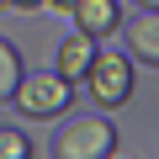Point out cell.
<instances>
[{
	"mask_svg": "<svg viewBox=\"0 0 159 159\" xmlns=\"http://www.w3.org/2000/svg\"><path fill=\"white\" fill-rule=\"evenodd\" d=\"M27 154H32V143L21 127H0V159H27Z\"/></svg>",
	"mask_w": 159,
	"mask_h": 159,
	"instance_id": "ba28073f",
	"label": "cell"
},
{
	"mask_svg": "<svg viewBox=\"0 0 159 159\" xmlns=\"http://www.w3.org/2000/svg\"><path fill=\"white\" fill-rule=\"evenodd\" d=\"M74 0H43V11H69Z\"/></svg>",
	"mask_w": 159,
	"mask_h": 159,
	"instance_id": "30bf717a",
	"label": "cell"
},
{
	"mask_svg": "<svg viewBox=\"0 0 159 159\" xmlns=\"http://www.w3.org/2000/svg\"><path fill=\"white\" fill-rule=\"evenodd\" d=\"M80 85L90 90V101H96V106H106V117H111V111H122V106L133 101V85H138L133 58H127V53H117V48H96V58H90V69H85V80H80Z\"/></svg>",
	"mask_w": 159,
	"mask_h": 159,
	"instance_id": "6da1fadb",
	"label": "cell"
},
{
	"mask_svg": "<svg viewBox=\"0 0 159 159\" xmlns=\"http://www.w3.org/2000/svg\"><path fill=\"white\" fill-rule=\"evenodd\" d=\"M69 101H74V85H69V80H58L53 69L21 74V85H16V96H11V106H16L21 117H32V122H53Z\"/></svg>",
	"mask_w": 159,
	"mask_h": 159,
	"instance_id": "3957f363",
	"label": "cell"
},
{
	"mask_svg": "<svg viewBox=\"0 0 159 159\" xmlns=\"http://www.w3.org/2000/svg\"><path fill=\"white\" fill-rule=\"evenodd\" d=\"M138 6H143V11H154V6H159V0H138Z\"/></svg>",
	"mask_w": 159,
	"mask_h": 159,
	"instance_id": "8fae6325",
	"label": "cell"
},
{
	"mask_svg": "<svg viewBox=\"0 0 159 159\" xmlns=\"http://www.w3.org/2000/svg\"><path fill=\"white\" fill-rule=\"evenodd\" d=\"M69 21H74V32L106 43L122 27V6H117V0H74V6H69Z\"/></svg>",
	"mask_w": 159,
	"mask_h": 159,
	"instance_id": "277c9868",
	"label": "cell"
},
{
	"mask_svg": "<svg viewBox=\"0 0 159 159\" xmlns=\"http://www.w3.org/2000/svg\"><path fill=\"white\" fill-rule=\"evenodd\" d=\"M21 74H27V69H21V53H16V48H11L6 37H0V106H6V101L16 96Z\"/></svg>",
	"mask_w": 159,
	"mask_h": 159,
	"instance_id": "52a82bcc",
	"label": "cell"
},
{
	"mask_svg": "<svg viewBox=\"0 0 159 159\" xmlns=\"http://www.w3.org/2000/svg\"><path fill=\"white\" fill-rule=\"evenodd\" d=\"M96 48H101L96 37L69 32V37L58 43V53H53V64H58L53 74H58V80H69V85H80V80H85V69H90V58H96Z\"/></svg>",
	"mask_w": 159,
	"mask_h": 159,
	"instance_id": "8992f818",
	"label": "cell"
},
{
	"mask_svg": "<svg viewBox=\"0 0 159 159\" xmlns=\"http://www.w3.org/2000/svg\"><path fill=\"white\" fill-rule=\"evenodd\" d=\"M11 11H43V0H11Z\"/></svg>",
	"mask_w": 159,
	"mask_h": 159,
	"instance_id": "9c48e42d",
	"label": "cell"
},
{
	"mask_svg": "<svg viewBox=\"0 0 159 159\" xmlns=\"http://www.w3.org/2000/svg\"><path fill=\"white\" fill-rule=\"evenodd\" d=\"M0 11H11V0H0Z\"/></svg>",
	"mask_w": 159,
	"mask_h": 159,
	"instance_id": "7c38bea8",
	"label": "cell"
},
{
	"mask_svg": "<svg viewBox=\"0 0 159 159\" xmlns=\"http://www.w3.org/2000/svg\"><path fill=\"white\" fill-rule=\"evenodd\" d=\"M122 32H127V58H133V64L159 69V6H154V11H143V6H138V16H133V21H122Z\"/></svg>",
	"mask_w": 159,
	"mask_h": 159,
	"instance_id": "5b68a950",
	"label": "cell"
},
{
	"mask_svg": "<svg viewBox=\"0 0 159 159\" xmlns=\"http://www.w3.org/2000/svg\"><path fill=\"white\" fill-rule=\"evenodd\" d=\"M53 159H111L117 154V127L111 117H80V122H64L48 143Z\"/></svg>",
	"mask_w": 159,
	"mask_h": 159,
	"instance_id": "7a4b0ae2",
	"label": "cell"
}]
</instances>
